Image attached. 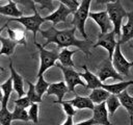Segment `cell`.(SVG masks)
I'll use <instances>...</instances> for the list:
<instances>
[{
	"mask_svg": "<svg viewBox=\"0 0 133 125\" xmlns=\"http://www.w3.org/2000/svg\"><path fill=\"white\" fill-rule=\"evenodd\" d=\"M75 30H76V27H72L70 29H64V30H58L55 28L54 25L46 30L41 29L39 32L42 36L47 40V42L43 44V46L46 47L50 43H55L59 50L63 48H68L70 46H74L79 50H81L82 52H84L86 55H89L90 48L94 46L91 41L78 40L75 36Z\"/></svg>",
	"mask_w": 133,
	"mask_h": 125,
	"instance_id": "obj_1",
	"label": "cell"
},
{
	"mask_svg": "<svg viewBox=\"0 0 133 125\" xmlns=\"http://www.w3.org/2000/svg\"><path fill=\"white\" fill-rule=\"evenodd\" d=\"M45 21H46L45 18H43L38 14V11H36L32 16H22L20 18H10V19H8V21L1 27L0 30L3 31V29L6 28L7 25H8V23H10V22H18L21 25H23L27 31H31L33 33L34 42H36L35 41V39H36V32L41 30V25Z\"/></svg>",
	"mask_w": 133,
	"mask_h": 125,
	"instance_id": "obj_2",
	"label": "cell"
},
{
	"mask_svg": "<svg viewBox=\"0 0 133 125\" xmlns=\"http://www.w3.org/2000/svg\"><path fill=\"white\" fill-rule=\"evenodd\" d=\"M106 11L108 12L110 20L113 24V31L115 32L119 41L122 36V22H123V19L127 17L128 12L125 10L119 0L113 3L106 4Z\"/></svg>",
	"mask_w": 133,
	"mask_h": 125,
	"instance_id": "obj_3",
	"label": "cell"
},
{
	"mask_svg": "<svg viewBox=\"0 0 133 125\" xmlns=\"http://www.w3.org/2000/svg\"><path fill=\"white\" fill-rule=\"evenodd\" d=\"M34 45L39 51V58H41V65L37 73V77L43 76V74L51 67L56 65V60L59 57V49L58 48H53L51 50H46L45 47L37 42H34Z\"/></svg>",
	"mask_w": 133,
	"mask_h": 125,
	"instance_id": "obj_4",
	"label": "cell"
},
{
	"mask_svg": "<svg viewBox=\"0 0 133 125\" xmlns=\"http://www.w3.org/2000/svg\"><path fill=\"white\" fill-rule=\"evenodd\" d=\"M91 0H82L78 9L73 14V20L71 22L72 25H74L81 33V35L87 40V34L85 32V22L86 19L89 17V8H90Z\"/></svg>",
	"mask_w": 133,
	"mask_h": 125,
	"instance_id": "obj_5",
	"label": "cell"
},
{
	"mask_svg": "<svg viewBox=\"0 0 133 125\" xmlns=\"http://www.w3.org/2000/svg\"><path fill=\"white\" fill-rule=\"evenodd\" d=\"M56 67H58L62 74H63V78H64V81L70 90V92L72 93H75V88L76 85H82L84 88H86V82H84L82 79H81V73L75 71L74 68H70V67H64L62 66L60 63H56L55 65Z\"/></svg>",
	"mask_w": 133,
	"mask_h": 125,
	"instance_id": "obj_6",
	"label": "cell"
},
{
	"mask_svg": "<svg viewBox=\"0 0 133 125\" xmlns=\"http://www.w3.org/2000/svg\"><path fill=\"white\" fill-rule=\"evenodd\" d=\"M111 61H112L113 67L115 68V70L122 76H126V77L129 76V70L131 67H133V61H128L125 58V56L123 55L122 50H121V43L119 42H117V45H116V48H115V51L113 53Z\"/></svg>",
	"mask_w": 133,
	"mask_h": 125,
	"instance_id": "obj_7",
	"label": "cell"
},
{
	"mask_svg": "<svg viewBox=\"0 0 133 125\" xmlns=\"http://www.w3.org/2000/svg\"><path fill=\"white\" fill-rule=\"evenodd\" d=\"M100 80L103 82L108 78H112L114 80H119V81H124L123 76L115 70V68L112 65L111 59L106 58L102 61V64L100 65V68L98 69V72L96 74Z\"/></svg>",
	"mask_w": 133,
	"mask_h": 125,
	"instance_id": "obj_8",
	"label": "cell"
},
{
	"mask_svg": "<svg viewBox=\"0 0 133 125\" xmlns=\"http://www.w3.org/2000/svg\"><path fill=\"white\" fill-rule=\"evenodd\" d=\"M115 35L116 34L113 30L106 33V34H99L98 41H97L96 44H94L92 48H96V47H99V46L105 48L108 51V58L112 59L113 53H114L116 45H117V42L115 41Z\"/></svg>",
	"mask_w": 133,
	"mask_h": 125,
	"instance_id": "obj_9",
	"label": "cell"
},
{
	"mask_svg": "<svg viewBox=\"0 0 133 125\" xmlns=\"http://www.w3.org/2000/svg\"><path fill=\"white\" fill-rule=\"evenodd\" d=\"M89 18L92 19L100 27L101 33L100 34H106L113 30V24L110 20V17L106 10L104 11H98V12H89Z\"/></svg>",
	"mask_w": 133,
	"mask_h": 125,
	"instance_id": "obj_10",
	"label": "cell"
},
{
	"mask_svg": "<svg viewBox=\"0 0 133 125\" xmlns=\"http://www.w3.org/2000/svg\"><path fill=\"white\" fill-rule=\"evenodd\" d=\"M74 14V11L72 9H70L68 6H65L64 4L59 2V5L57 7L56 10H54L52 14L48 15L47 17H45L46 21H51L53 23V25H56L60 22H66V19L69 17V15Z\"/></svg>",
	"mask_w": 133,
	"mask_h": 125,
	"instance_id": "obj_11",
	"label": "cell"
},
{
	"mask_svg": "<svg viewBox=\"0 0 133 125\" xmlns=\"http://www.w3.org/2000/svg\"><path fill=\"white\" fill-rule=\"evenodd\" d=\"M108 109L106 106V102L101 104H96L92 110V119L97 124L100 125H112L108 120Z\"/></svg>",
	"mask_w": 133,
	"mask_h": 125,
	"instance_id": "obj_12",
	"label": "cell"
},
{
	"mask_svg": "<svg viewBox=\"0 0 133 125\" xmlns=\"http://www.w3.org/2000/svg\"><path fill=\"white\" fill-rule=\"evenodd\" d=\"M70 92L65 81H60V82H55V83H51L48 91H47V94L50 96V95H55L57 97V100L54 101L53 103L55 104H59L61 101H62V98L63 96Z\"/></svg>",
	"mask_w": 133,
	"mask_h": 125,
	"instance_id": "obj_13",
	"label": "cell"
},
{
	"mask_svg": "<svg viewBox=\"0 0 133 125\" xmlns=\"http://www.w3.org/2000/svg\"><path fill=\"white\" fill-rule=\"evenodd\" d=\"M81 68L84 70V72L81 73V77L84 78L85 81H86V89L94 90V89L102 88L103 83H102V81L100 80V78H99L97 75H95L94 73H91V72L88 70V68H87L86 65H83Z\"/></svg>",
	"mask_w": 133,
	"mask_h": 125,
	"instance_id": "obj_14",
	"label": "cell"
},
{
	"mask_svg": "<svg viewBox=\"0 0 133 125\" xmlns=\"http://www.w3.org/2000/svg\"><path fill=\"white\" fill-rule=\"evenodd\" d=\"M9 70H10V77L12 78V83H14V90L17 92L19 98L23 97L24 94H25V91H24V80L22 78V76L15 70L14 68V65H12V60L10 59L9 60Z\"/></svg>",
	"mask_w": 133,
	"mask_h": 125,
	"instance_id": "obj_15",
	"label": "cell"
},
{
	"mask_svg": "<svg viewBox=\"0 0 133 125\" xmlns=\"http://www.w3.org/2000/svg\"><path fill=\"white\" fill-rule=\"evenodd\" d=\"M127 18H128L127 23L122 26V36H121V40L117 41L121 44L127 43L128 41L133 39V11L128 12Z\"/></svg>",
	"mask_w": 133,
	"mask_h": 125,
	"instance_id": "obj_16",
	"label": "cell"
},
{
	"mask_svg": "<svg viewBox=\"0 0 133 125\" xmlns=\"http://www.w3.org/2000/svg\"><path fill=\"white\" fill-rule=\"evenodd\" d=\"M0 14L3 16H9L12 18H20L23 16V11L17 7V3L12 0H8V3L0 6Z\"/></svg>",
	"mask_w": 133,
	"mask_h": 125,
	"instance_id": "obj_17",
	"label": "cell"
},
{
	"mask_svg": "<svg viewBox=\"0 0 133 125\" xmlns=\"http://www.w3.org/2000/svg\"><path fill=\"white\" fill-rule=\"evenodd\" d=\"M69 102L72 103L73 106L75 108H78V109L86 108V109L94 110V108H95V103L91 101V99L89 97H82V96L76 95L75 98L69 100Z\"/></svg>",
	"mask_w": 133,
	"mask_h": 125,
	"instance_id": "obj_18",
	"label": "cell"
},
{
	"mask_svg": "<svg viewBox=\"0 0 133 125\" xmlns=\"http://www.w3.org/2000/svg\"><path fill=\"white\" fill-rule=\"evenodd\" d=\"M133 84V80H129V81H119L116 83H111V84H103L102 88L105 89L106 91H108L110 94L112 95H119L121 93H123L124 91H126V89Z\"/></svg>",
	"mask_w": 133,
	"mask_h": 125,
	"instance_id": "obj_19",
	"label": "cell"
},
{
	"mask_svg": "<svg viewBox=\"0 0 133 125\" xmlns=\"http://www.w3.org/2000/svg\"><path fill=\"white\" fill-rule=\"evenodd\" d=\"M78 50H69L68 48H63L59 52V57L58 60L59 63L64 66V67H70V68H75V63L73 61L72 56L77 52Z\"/></svg>",
	"mask_w": 133,
	"mask_h": 125,
	"instance_id": "obj_20",
	"label": "cell"
},
{
	"mask_svg": "<svg viewBox=\"0 0 133 125\" xmlns=\"http://www.w3.org/2000/svg\"><path fill=\"white\" fill-rule=\"evenodd\" d=\"M110 93L108 91H106L103 88H98V89H94L91 90V93L89 94V98L91 99V101L95 104H101L103 102H106V100L110 97Z\"/></svg>",
	"mask_w": 133,
	"mask_h": 125,
	"instance_id": "obj_21",
	"label": "cell"
},
{
	"mask_svg": "<svg viewBox=\"0 0 133 125\" xmlns=\"http://www.w3.org/2000/svg\"><path fill=\"white\" fill-rule=\"evenodd\" d=\"M1 90H2V96H1V106H7L8 104V99L10 97V93L14 90V83H12V78L9 77L4 83L1 84Z\"/></svg>",
	"mask_w": 133,
	"mask_h": 125,
	"instance_id": "obj_22",
	"label": "cell"
},
{
	"mask_svg": "<svg viewBox=\"0 0 133 125\" xmlns=\"http://www.w3.org/2000/svg\"><path fill=\"white\" fill-rule=\"evenodd\" d=\"M7 33H8V38L10 40H12L14 42H16L18 45H24L26 46V32L24 30H22L21 28H7Z\"/></svg>",
	"mask_w": 133,
	"mask_h": 125,
	"instance_id": "obj_23",
	"label": "cell"
},
{
	"mask_svg": "<svg viewBox=\"0 0 133 125\" xmlns=\"http://www.w3.org/2000/svg\"><path fill=\"white\" fill-rule=\"evenodd\" d=\"M0 42H1V50H0V55H11L15 52V48L18 45L16 42L10 40L9 38H3L0 36Z\"/></svg>",
	"mask_w": 133,
	"mask_h": 125,
	"instance_id": "obj_24",
	"label": "cell"
},
{
	"mask_svg": "<svg viewBox=\"0 0 133 125\" xmlns=\"http://www.w3.org/2000/svg\"><path fill=\"white\" fill-rule=\"evenodd\" d=\"M117 97L121 101V104L126 108L128 114L130 116H133V96L129 95L127 91H124L123 93L117 95Z\"/></svg>",
	"mask_w": 133,
	"mask_h": 125,
	"instance_id": "obj_25",
	"label": "cell"
},
{
	"mask_svg": "<svg viewBox=\"0 0 133 125\" xmlns=\"http://www.w3.org/2000/svg\"><path fill=\"white\" fill-rule=\"evenodd\" d=\"M121 101L118 99V97L116 95H110V97L106 100V106H107V109L110 114V116H113L114 113L116 111V109L121 106Z\"/></svg>",
	"mask_w": 133,
	"mask_h": 125,
	"instance_id": "obj_26",
	"label": "cell"
},
{
	"mask_svg": "<svg viewBox=\"0 0 133 125\" xmlns=\"http://www.w3.org/2000/svg\"><path fill=\"white\" fill-rule=\"evenodd\" d=\"M12 120L14 121H24V122L30 121L28 111L25 108H21L18 106H16L12 110Z\"/></svg>",
	"mask_w": 133,
	"mask_h": 125,
	"instance_id": "obj_27",
	"label": "cell"
},
{
	"mask_svg": "<svg viewBox=\"0 0 133 125\" xmlns=\"http://www.w3.org/2000/svg\"><path fill=\"white\" fill-rule=\"evenodd\" d=\"M27 83H28V91L26 93V96L30 99V101L32 103H41L42 102V97L36 93L35 91V85H33L32 82L26 80Z\"/></svg>",
	"mask_w": 133,
	"mask_h": 125,
	"instance_id": "obj_28",
	"label": "cell"
},
{
	"mask_svg": "<svg viewBox=\"0 0 133 125\" xmlns=\"http://www.w3.org/2000/svg\"><path fill=\"white\" fill-rule=\"evenodd\" d=\"M12 111L7 109V106H1L0 109V124L1 125H11Z\"/></svg>",
	"mask_w": 133,
	"mask_h": 125,
	"instance_id": "obj_29",
	"label": "cell"
},
{
	"mask_svg": "<svg viewBox=\"0 0 133 125\" xmlns=\"http://www.w3.org/2000/svg\"><path fill=\"white\" fill-rule=\"evenodd\" d=\"M49 86H50V83H48V82L45 80L44 76L37 77V82L35 83V91H36V93H37L41 97L48 91Z\"/></svg>",
	"mask_w": 133,
	"mask_h": 125,
	"instance_id": "obj_30",
	"label": "cell"
},
{
	"mask_svg": "<svg viewBox=\"0 0 133 125\" xmlns=\"http://www.w3.org/2000/svg\"><path fill=\"white\" fill-rule=\"evenodd\" d=\"M29 119L34 124L38 123V103H32L28 110Z\"/></svg>",
	"mask_w": 133,
	"mask_h": 125,
	"instance_id": "obj_31",
	"label": "cell"
},
{
	"mask_svg": "<svg viewBox=\"0 0 133 125\" xmlns=\"http://www.w3.org/2000/svg\"><path fill=\"white\" fill-rule=\"evenodd\" d=\"M14 2H16V3H18V4H21L23 7H25L27 10H31V11H33V14L34 12H36L37 10H36V7H35V2H34V0H12Z\"/></svg>",
	"mask_w": 133,
	"mask_h": 125,
	"instance_id": "obj_32",
	"label": "cell"
},
{
	"mask_svg": "<svg viewBox=\"0 0 133 125\" xmlns=\"http://www.w3.org/2000/svg\"><path fill=\"white\" fill-rule=\"evenodd\" d=\"M14 103H15L16 106L21 107V108H27V107H30L31 104H32V102L30 101V99H29L27 96H25V97L23 96V97L19 98L18 100H15Z\"/></svg>",
	"mask_w": 133,
	"mask_h": 125,
	"instance_id": "obj_33",
	"label": "cell"
},
{
	"mask_svg": "<svg viewBox=\"0 0 133 125\" xmlns=\"http://www.w3.org/2000/svg\"><path fill=\"white\" fill-rule=\"evenodd\" d=\"M59 104L62 106L63 111L66 114V116H72V117H73V116L76 114L75 107L73 106V104H72V103H70V102H69V100H66V101H61Z\"/></svg>",
	"mask_w": 133,
	"mask_h": 125,
	"instance_id": "obj_34",
	"label": "cell"
},
{
	"mask_svg": "<svg viewBox=\"0 0 133 125\" xmlns=\"http://www.w3.org/2000/svg\"><path fill=\"white\" fill-rule=\"evenodd\" d=\"M34 2L41 5V9H49V10L54 9L52 0H34Z\"/></svg>",
	"mask_w": 133,
	"mask_h": 125,
	"instance_id": "obj_35",
	"label": "cell"
},
{
	"mask_svg": "<svg viewBox=\"0 0 133 125\" xmlns=\"http://www.w3.org/2000/svg\"><path fill=\"white\" fill-rule=\"evenodd\" d=\"M59 2L62 3V4H64L65 6H68V7H69L70 9H72L74 12H75V11L78 9V7H79V6H78L76 3H74L72 0H60Z\"/></svg>",
	"mask_w": 133,
	"mask_h": 125,
	"instance_id": "obj_36",
	"label": "cell"
},
{
	"mask_svg": "<svg viewBox=\"0 0 133 125\" xmlns=\"http://www.w3.org/2000/svg\"><path fill=\"white\" fill-rule=\"evenodd\" d=\"M96 124H97L96 121H95L92 118H90V119H87V120L78 122V123H76L75 125H96Z\"/></svg>",
	"mask_w": 133,
	"mask_h": 125,
	"instance_id": "obj_37",
	"label": "cell"
},
{
	"mask_svg": "<svg viewBox=\"0 0 133 125\" xmlns=\"http://www.w3.org/2000/svg\"><path fill=\"white\" fill-rule=\"evenodd\" d=\"M116 1L118 0H96V3L97 4H108V3H113Z\"/></svg>",
	"mask_w": 133,
	"mask_h": 125,
	"instance_id": "obj_38",
	"label": "cell"
},
{
	"mask_svg": "<svg viewBox=\"0 0 133 125\" xmlns=\"http://www.w3.org/2000/svg\"><path fill=\"white\" fill-rule=\"evenodd\" d=\"M62 125H74V121H73V117L72 116H68L66 120L63 122Z\"/></svg>",
	"mask_w": 133,
	"mask_h": 125,
	"instance_id": "obj_39",
	"label": "cell"
},
{
	"mask_svg": "<svg viewBox=\"0 0 133 125\" xmlns=\"http://www.w3.org/2000/svg\"><path fill=\"white\" fill-rule=\"evenodd\" d=\"M130 125H133V116H130Z\"/></svg>",
	"mask_w": 133,
	"mask_h": 125,
	"instance_id": "obj_40",
	"label": "cell"
},
{
	"mask_svg": "<svg viewBox=\"0 0 133 125\" xmlns=\"http://www.w3.org/2000/svg\"><path fill=\"white\" fill-rule=\"evenodd\" d=\"M72 1H73V2H74V3H76V4H77V5H78V6H79V5H80V3H79V2H78V0H72Z\"/></svg>",
	"mask_w": 133,
	"mask_h": 125,
	"instance_id": "obj_41",
	"label": "cell"
},
{
	"mask_svg": "<svg viewBox=\"0 0 133 125\" xmlns=\"http://www.w3.org/2000/svg\"><path fill=\"white\" fill-rule=\"evenodd\" d=\"M130 48H131V49H133V46H132V45H131V46H130Z\"/></svg>",
	"mask_w": 133,
	"mask_h": 125,
	"instance_id": "obj_42",
	"label": "cell"
},
{
	"mask_svg": "<svg viewBox=\"0 0 133 125\" xmlns=\"http://www.w3.org/2000/svg\"><path fill=\"white\" fill-rule=\"evenodd\" d=\"M131 2H133V0H131Z\"/></svg>",
	"mask_w": 133,
	"mask_h": 125,
	"instance_id": "obj_43",
	"label": "cell"
},
{
	"mask_svg": "<svg viewBox=\"0 0 133 125\" xmlns=\"http://www.w3.org/2000/svg\"><path fill=\"white\" fill-rule=\"evenodd\" d=\"M57 1H60V0H57Z\"/></svg>",
	"mask_w": 133,
	"mask_h": 125,
	"instance_id": "obj_44",
	"label": "cell"
}]
</instances>
